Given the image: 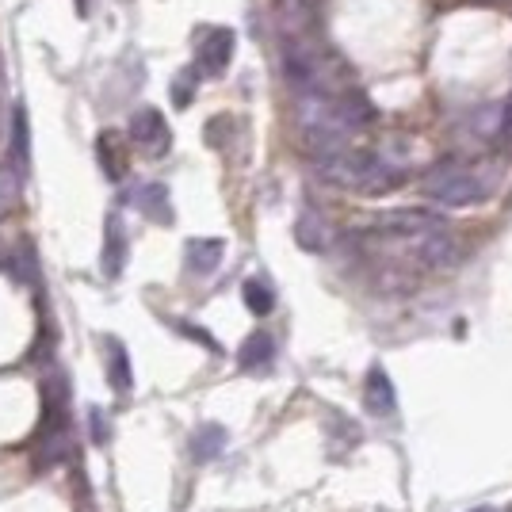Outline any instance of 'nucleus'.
I'll list each match as a JSON object with an SVG mask.
<instances>
[{
    "mask_svg": "<svg viewBox=\"0 0 512 512\" xmlns=\"http://www.w3.org/2000/svg\"><path fill=\"white\" fill-rule=\"evenodd\" d=\"M375 230L386 237H421V234H432V230H448L444 226V218L432 211H421V207H398V211H386L379 222H375Z\"/></svg>",
    "mask_w": 512,
    "mask_h": 512,
    "instance_id": "obj_4",
    "label": "nucleus"
},
{
    "mask_svg": "<svg viewBox=\"0 0 512 512\" xmlns=\"http://www.w3.org/2000/svg\"><path fill=\"white\" fill-rule=\"evenodd\" d=\"M127 264V230L119 222V214H111L104 226V256H100V268L107 279H115Z\"/></svg>",
    "mask_w": 512,
    "mask_h": 512,
    "instance_id": "obj_7",
    "label": "nucleus"
},
{
    "mask_svg": "<svg viewBox=\"0 0 512 512\" xmlns=\"http://www.w3.org/2000/svg\"><path fill=\"white\" fill-rule=\"evenodd\" d=\"M226 444H230V436H226L222 425H199L192 432V459L195 463H211V459L222 455Z\"/></svg>",
    "mask_w": 512,
    "mask_h": 512,
    "instance_id": "obj_14",
    "label": "nucleus"
},
{
    "mask_svg": "<svg viewBox=\"0 0 512 512\" xmlns=\"http://www.w3.org/2000/svg\"><path fill=\"white\" fill-rule=\"evenodd\" d=\"M241 295H245V306L253 310L256 318H268V314L276 310V291H272L264 279H245Z\"/></svg>",
    "mask_w": 512,
    "mask_h": 512,
    "instance_id": "obj_17",
    "label": "nucleus"
},
{
    "mask_svg": "<svg viewBox=\"0 0 512 512\" xmlns=\"http://www.w3.org/2000/svg\"><path fill=\"white\" fill-rule=\"evenodd\" d=\"M409 256L421 264V268H432V272H444V268H455L459 256H463V245L451 230H432V234L409 237Z\"/></svg>",
    "mask_w": 512,
    "mask_h": 512,
    "instance_id": "obj_3",
    "label": "nucleus"
},
{
    "mask_svg": "<svg viewBox=\"0 0 512 512\" xmlns=\"http://www.w3.org/2000/svg\"><path fill=\"white\" fill-rule=\"evenodd\" d=\"M96 153H100V169H104L107 180H123V172H127V153H123V142H119L115 130H104V134L96 138Z\"/></svg>",
    "mask_w": 512,
    "mask_h": 512,
    "instance_id": "obj_13",
    "label": "nucleus"
},
{
    "mask_svg": "<svg viewBox=\"0 0 512 512\" xmlns=\"http://www.w3.org/2000/svg\"><path fill=\"white\" fill-rule=\"evenodd\" d=\"M107 383L115 394H130V386H134V371H130V360H127V348L119 341H107Z\"/></svg>",
    "mask_w": 512,
    "mask_h": 512,
    "instance_id": "obj_15",
    "label": "nucleus"
},
{
    "mask_svg": "<svg viewBox=\"0 0 512 512\" xmlns=\"http://www.w3.org/2000/svg\"><path fill=\"white\" fill-rule=\"evenodd\" d=\"M363 402H367V409H371L375 417H390V413H394L398 398H394V383H390V375H386L383 367H371V371H367Z\"/></svg>",
    "mask_w": 512,
    "mask_h": 512,
    "instance_id": "obj_8",
    "label": "nucleus"
},
{
    "mask_svg": "<svg viewBox=\"0 0 512 512\" xmlns=\"http://www.w3.org/2000/svg\"><path fill=\"white\" fill-rule=\"evenodd\" d=\"M501 142L512 150V96H509V104H505V111H501Z\"/></svg>",
    "mask_w": 512,
    "mask_h": 512,
    "instance_id": "obj_21",
    "label": "nucleus"
},
{
    "mask_svg": "<svg viewBox=\"0 0 512 512\" xmlns=\"http://www.w3.org/2000/svg\"><path fill=\"white\" fill-rule=\"evenodd\" d=\"M314 169L325 184L344 188V192H360V195H386L398 192L409 180V161L406 153L394 150H360V146H348V150L325 153L314 157Z\"/></svg>",
    "mask_w": 512,
    "mask_h": 512,
    "instance_id": "obj_1",
    "label": "nucleus"
},
{
    "mask_svg": "<svg viewBox=\"0 0 512 512\" xmlns=\"http://www.w3.org/2000/svg\"><path fill=\"white\" fill-rule=\"evenodd\" d=\"M272 360H276V341L268 333H253L237 348V363L245 371H264V367H272Z\"/></svg>",
    "mask_w": 512,
    "mask_h": 512,
    "instance_id": "obj_12",
    "label": "nucleus"
},
{
    "mask_svg": "<svg viewBox=\"0 0 512 512\" xmlns=\"http://www.w3.org/2000/svg\"><path fill=\"white\" fill-rule=\"evenodd\" d=\"M478 512H493V509H478Z\"/></svg>",
    "mask_w": 512,
    "mask_h": 512,
    "instance_id": "obj_23",
    "label": "nucleus"
},
{
    "mask_svg": "<svg viewBox=\"0 0 512 512\" xmlns=\"http://www.w3.org/2000/svg\"><path fill=\"white\" fill-rule=\"evenodd\" d=\"M16 192H20V176L12 172V165H0V218L12 211Z\"/></svg>",
    "mask_w": 512,
    "mask_h": 512,
    "instance_id": "obj_18",
    "label": "nucleus"
},
{
    "mask_svg": "<svg viewBox=\"0 0 512 512\" xmlns=\"http://www.w3.org/2000/svg\"><path fill=\"white\" fill-rule=\"evenodd\" d=\"M421 188L432 203H440V207H474V203H482V199H490L493 192V180H486L478 169H470L463 161H436L432 169L421 176Z\"/></svg>",
    "mask_w": 512,
    "mask_h": 512,
    "instance_id": "obj_2",
    "label": "nucleus"
},
{
    "mask_svg": "<svg viewBox=\"0 0 512 512\" xmlns=\"http://www.w3.org/2000/svg\"><path fill=\"white\" fill-rule=\"evenodd\" d=\"M295 241L306 253H325L329 249V222L314 211H302L295 218Z\"/></svg>",
    "mask_w": 512,
    "mask_h": 512,
    "instance_id": "obj_11",
    "label": "nucleus"
},
{
    "mask_svg": "<svg viewBox=\"0 0 512 512\" xmlns=\"http://www.w3.org/2000/svg\"><path fill=\"white\" fill-rule=\"evenodd\" d=\"M77 12H81V16H88V0H77Z\"/></svg>",
    "mask_w": 512,
    "mask_h": 512,
    "instance_id": "obj_22",
    "label": "nucleus"
},
{
    "mask_svg": "<svg viewBox=\"0 0 512 512\" xmlns=\"http://www.w3.org/2000/svg\"><path fill=\"white\" fill-rule=\"evenodd\" d=\"M192 81L195 73L192 69H184V77L176 81V88H172V100H176V107H188V100H192Z\"/></svg>",
    "mask_w": 512,
    "mask_h": 512,
    "instance_id": "obj_19",
    "label": "nucleus"
},
{
    "mask_svg": "<svg viewBox=\"0 0 512 512\" xmlns=\"http://www.w3.org/2000/svg\"><path fill=\"white\" fill-rule=\"evenodd\" d=\"M138 211L153 218V222H172V207H169V188L165 184H146L142 192L134 195Z\"/></svg>",
    "mask_w": 512,
    "mask_h": 512,
    "instance_id": "obj_16",
    "label": "nucleus"
},
{
    "mask_svg": "<svg viewBox=\"0 0 512 512\" xmlns=\"http://www.w3.org/2000/svg\"><path fill=\"white\" fill-rule=\"evenodd\" d=\"M27 169H31V127H27L23 104H16L12 107V172L23 180Z\"/></svg>",
    "mask_w": 512,
    "mask_h": 512,
    "instance_id": "obj_9",
    "label": "nucleus"
},
{
    "mask_svg": "<svg viewBox=\"0 0 512 512\" xmlns=\"http://www.w3.org/2000/svg\"><path fill=\"white\" fill-rule=\"evenodd\" d=\"M130 138H134V146H142V150H150V153H165L172 146V130L157 107L134 111V119H130Z\"/></svg>",
    "mask_w": 512,
    "mask_h": 512,
    "instance_id": "obj_5",
    "label": "nucleus"
},
{
    "mask_svg": "<svg viewBox=\"0 0 512 512\" xmlns=\"http://www.w3.org/2000/svg\"><path fill=\"white\" fill-rule=\"evenodd\" d=\"M188 268H192L195 276H211L214 268L222 264V253H226V245L218 241V237H195L188 241Z\"/></svg>",
    "mask_w": 512,
    "mask_h": 512,
    "instance_id": "obj_10",
    "label": "nucleus"
},
{
    "mask_svg": "<svg viewBox=\"0 0 512 512\" xmlns=\"http://www.w3.org/2000/svg\"><path fill=\"white\" fill-rule=\"evenodd\" d=\"M234 46H237L234 31H226V27H214L211 35L199 43V69H203L207 77H218V73H226V65L234 62Z\"/></svg>",
    "mask_w": 512,
    "mask_h": 512,
    "instance_id": "obj_6",
    "label": "nucleus"
},
{
    "mask_svg": "<svg viewBox=\"0 0 512 512\" xmlns=\"http://www.w3.org/2000/svg\"><path fill=\"white\" fill-rule=\"evenodd\" d=\"M88 425H92V444H107V421H104V413L100 409H88Z\"/></svg>",
    "mask_w": 512,
    "mask_h": 512,
    "instance_id": "obj_20",
    "label": "nucleus"
}]
</instances>
